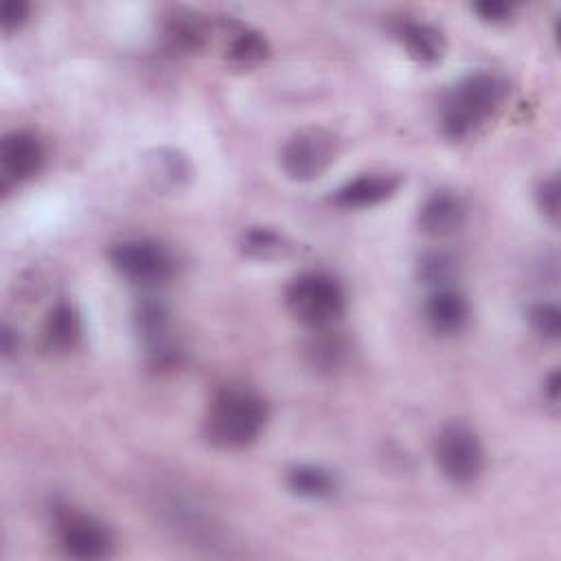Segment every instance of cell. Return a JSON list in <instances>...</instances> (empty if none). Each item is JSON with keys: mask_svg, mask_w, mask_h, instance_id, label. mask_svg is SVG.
<instances>
[{"mask_svg": "<svg viewBox=\"0 0 561 561\" xmlns=\"http://www.w3.org/2000/svg\"><path fill=\"white\" fill-rule=\"evenodd\" d=\"M270 419L267 401L245 383H226L219 388L204 416V434L217 449H243L259 440Z\"/></svg>", "mask_w": 561, "mask_h": 561, "instance_id": "cell-1", "label": "cell"}, {"mask_svg": "<svg viewBox=\"0 0 561 561\" xmlns=\"http://www.w3.org/2000/svg\"><path fill=\"white\" fill-rule=\"evenodd\" d=\"M506 94L508 81L500 72H469L451 88L443 103V134L451 140H462L476 134L502 107Z\"/></svg>", "mask_w": 561, "mask_h": 561, "instance_id": "cell-2", "label": "cell"}, {"mask_svg": "<svg viewBox=\"0 0 561 561\" xmlns=\"http://www.w3.org/2000/svg\"><path fill=\"white\" fill-rule=\"evenodd\" d=\"M289 313L309 329H331L346 309L342 283L327 272H305L285 289Z\"/></svg>", "mask_w": 561, "mask_h": 561, "instance_id": "cell-3", "label": "cell"}, {"mask_svg": "<svg viewBox=\"0 0 561 561\" xmlns=\"http://www.w3.org/2000/svg\"><path fill=\"white\" fill-rule=\"evenodd\" d=\"M434 458L440 473L458 486L473 484L486 465L480 436L465 423H447L434 440Z\"/></svg>", "mask_w": 561, "mask_h": 561, "instance_id": "cell-4", "label": "cell"}, {"mask_svg": "<svg viewBox=\"0 0 561 561\" xmlns=\"http://www.w3.org/2000/svg\"><path fill=\"white\" fill-rule=\"evenodd\" d=\"M337 136L324 127H302L294 131L280 149V169L294 182L318 180L337 158Z\"/></svg>", "mask_w": 561, "mask_h": 561, "instance_id": "cell-5", "label": "cell"}, {"mask_svg": "<svg viewBox=\"0 0 561 561\" xmlns=\"http://www.w3.org/2000/svg\"><path fill=\"white\" fill-rule=\"evenodd\" d=\"M110 261L123 278L142 287L162 285L175 274L173 254L153 239H123L110 248Z\"/></svg>", "mask_w": 561, "mask_h": 561, "instance_id": "cell-6", "label": "cell"}, {"mask_svg": "<svg viewBox=\"0 0 561 561\" xmlns=\"http://www.w3.org/2000/svg\"><path fill=\"white\" fill-rule=\"evenodd\" d=\"M55 533L59 548L70 559L99 561L107 559L114 550L110 528L94 515L72 506H59L55 511Z\"/></svg>", "mask_w": 561, "mask_h": 561, "instance_id": "cell-7", "label": "cell"}, {"mask_svg": "<svg viewBox=\"0 0 561 561\" xmlns=\"http://www.w3.org/2000/svg\"><path fill=\"white\" fill-rule=\"evenodd\" d=\"M44 145L28 129H13L0 142V173L4 184H20L39 173Z\"/></svg>", "mask_w": 561, "mask_h": 561, "instance_id": "cell-8", "label": "cell"}, {"mask_svg": "<svg viewBox=\"0 0 561 561\" xmlns=\"http://www.w3.org/2000/svg\"><path fill=\"white\" fill-rule=\"evenodd\" d=\"M401 186V178L394 173H362L344 182L333 202L340 208H370L390 199Z\"/></svg>", "mask_w": 561, "mask_h": 561, "instance_id": "cell-9", "label": "cell"}, {"mask_svg": "<svg viewBox=\"0 0 561 561\" xmlns=\"http://www.w3.org/2000/svg\"><path fill=\"white\" fill-rule=\"evenodd\" d=\"M394 35L403 44L410 59L423 66H434L445 55V35L430 22L423 20H399Z\"/></svg>", "mask_w": 561, "mask_h": 561, "instance_id": "cell-10", "label": "cell"}, {"mask_svg": "<svg viewBox=\"0 0 561 561\" xmlns=\"http://www.w3.org/2000/svg\"><path fill=\"white\" fill-rule=\"evenodd\" d=\"M425 320L434 333H458L469 320V302L458 289L449 285L434 287L425 300Z\"/></svg>", "mask_w": 561, "mask_h": 561, "instance_id": "cell-11", "label": "cell"}, {"mask_svg": "<svg viewBox=\"0 0 561 561\" xmlns=\"http://www.w3.org/2000/svg\"><path fill=\"white\" fill-rule=\"evenodd\" d=\"M419 228L430 237H447L465 221V204L449 191L432 193L419 208Z\"/></svg>", "mask_w": 561, "mask_h": 561, "instance_id": "cell-12", "label": "cell"}, {"mask_svg": "<svg viewBox=\"0 0 561 561\" xmlns=\"http://www.w3.org/2000/svg\"><path fill=\"white\" fill-rule=\"evenodd\" d=\"M81 335L83 322L79 309L68 300L53 305L42 324L44 346L53 353H68L81 342Z\"/></svg>", "mask_w": 561, "mask_h": 561, "instance_id": "cell-13", "label": "cell"}, {"mask_svg": "<svg viewBox=\"0 0 561 561\" xmlns=\"http://www.w3.org/2000/svg\"><path fill=\"white\" fill-rule=\"evenodd\" d=\"M162 39L171 53H195L206 42V24L195 11L173 9L162 20Z\"/></svg>", "mask_w": 561, "mask_h": 561, "instance_id": "cell-14", "label": "cell"}, {"mask_svg": "<svg viewBox=\"0 0 561 561\" xmlns=\"http://www.w3.org/2000/svg\"><path fill=\"white\" fill-rule=\"evenodd\" d=\"M285 480H287V489L302 500H327L337 489L335 473L313 462H302L291 467Z\"/></svg>", "mask_w": 561, "mask_h": 561, "instance_id": "cell-15", "label": "cell"}, {"mask_svg": "<svg viewBox=\"0 0 561 561\" xmlns=\"http://www.w3.org/2000/svg\"><path fill=\"white\" fill-rule=\"evenodd\" d=\"M270 57V44L263 33L250 26H237L226 44V59L241 68H252Z\"/></svg>", "mask_w": 561, "mask_h": 561, "instance_id": "cell-16", "label": "cell"}, {"mask_svg": "<svg viewBox=\"0 0 561 561\" xmlns=\"http://www.w3.org/2000/svg\"><path fill=\"white\" fill-rule=\"evenodd\" d=\"M241 250L252 259H278L289 250L287 239L267 226H252L241 237Z\"/></svg>", "mask_w": 561, "mask_h": 561, "instance_id": "cell-17", "label": "cell"}, {"mask_svg": "<svg viewBox=\"0 0 561 561\" xmlns=\"http://www.w3.org/2000/svg\"><path fill=\"white\" fill-rule=\"evenodd\" d=\"M346 355V346L344 342L333 335L329 329H316V335L311 337V342L307 344V357L311 362V366H316L318 370H335Z\"/></svg>", "mask_w": 561, "mask_h": 561, "instance_id": "cell-18", "label": "cell"}, {"mask_svg": "<svg viewBox=\"0 0 561 561\" xmlns=\"http://www.w3.org/2000/svg\"><path fill=\"white\" fill-rule=\"evenodd\" d=\"M528 320H530V327L535 329V333L541 335L543 340H550V342L559 340V335H561V309H559V305L541 300V302L530 307Z\"/></svg>", "mask_w": 561, "mask_h": 561, "instance_id": "cell-19", "label": "cell"}, {"mask_svg": "<svg viewBox=\"0 0 561 561\" xmlns=\"http://www.w3.org/2000/svg\"><path fill=\"white\" fill-rule=\"evenodd\" d=\"M456 270V261L445 254V252H430L419 261V276L434 285V287H445Z\"/></svg>", "mask_w": 561, "mask_h": 561, "instance_id": "cell-20", "label": "cell"}, {"mask_svg": "<svg viewBox=\"0 0 561 561\" xmlns=\"http://www.w3.org/2000/svg\"><path fill=\"white\" fill-rule=\"evenodd\" d=\"M158 173L169 184L184 182L191 175L188 160L184 156H180L178 151H173V149H162V151H158Z\"/></svg>", "mask_w": 561, "mask_h": 561, "instance_id": "cell-21", "label": "cell"}, {"mask_svg": "<svg viewBox=\"0 0 561 561\" xmlns=\"http://www.w3.org/2000/svg\"><path fill=\"white\" fill-rule=\"evenodd\" d=\"M561 195H559V178L552 175L548 180H543L537 188V206L543 213V217H548V221L557 224L559 221V206H561Z\"/></svg>", "mask_w": 561, "mask_h": 561, "instance_id": "cell-22", "label": "cell"}, {"mask_svg": "<svg viewBox=\"0 0 561 561\" xmlns=\"http://www.w3.org/2000/svg\"><path fill=\"white\" fill-rule=\"evenodd\" d=\"M471 9L476 11V15L480 20L491 22V24L508 22L515 13V7L511 2H504V0H480V2H473Z\"/></svg>", "mask_w": 561, "mask_h": 561, "instance_id": "cell-23", "label": "cell"}, {"mask_svg": "<svg viewBox=\"0 0 561 561\" xmlns=\"http://www.w3.org/2000/svg\"><path fill=\"white\" fill-rule=\"evenodd\" d=\"M28 13H31V7L28 2L24 0H7L2 4V11H0V26L4 33H13L18 28L24 26V22L28 20Z\"/></svg>", "mask_w": 561, "mask_h": 561, "instance_id": "cell-24", "label": "cell"}, {"mask_svg": "<svg viewBox=\"0 0 561 561\" xmlns=\"http://www.w3.org/2000/svg\"><path fill=\"white\" fill-rule=\"evenodd\" d=\"M559 390H561V375H559V370L554 368V370L543 379V394H546V399H548L552 405L559 403Z\"/></svg>", "mask_w": 561, "mask_h": 561, "instance_id": "cell-25", "label": "cell"}, {"mask_svg": "<svg viewBox=\"0 0 561 561\" xmlns=\"http://www.w3.org/2000/svg\"><path fill=\"white\" fill-rule=\"evenodd\" d=\"M15 351H18V333L9 324H4L2 327V353L11 355Z\"/></svg>", "mask_w": 561, "mask_h": 561, "instance_id": "cell-26", "label": "cell"}]
</instances>
